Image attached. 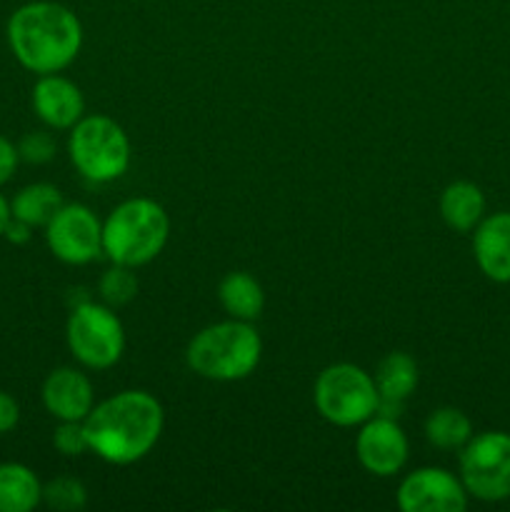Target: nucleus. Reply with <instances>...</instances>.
<instances>
[{
  "mask_svg": "<svg viewBox=\"0 0 510 512\" xmlns=\"http://www.w3.org/2000/svg\"><path fill=\"white\" fill-rule=\"evenodd\" d=\"M83 425L90 453L110 465H133L160 440L165 413L155 395L145 390H123L93 405Z\"/></svg>",
  "mask_w": 510,
  "mask_h": 512,
  "instance_id": "obj_1",
  "label": "nucleus"
},
{
  "mask_svg": "<svg viewBox=\"0 0 510 512\" xmlns=\"http://www.w3.org/2000/svg\"><path fill=\"white\" fill-rule=\"evenodd\" d=\"M8 45L15 60L35 75L60 73L83 48L78 15L53 0H33L10 15Z\"/></svg>",
  "mask_w": 510,
  "mask_h": 512,
  "instance_id": "obj_2",
  "label": "nucleus"
},
{
  "mask_svg": "<svg viewBox=\"0 0 510 512\" xmlns=\"http://www.w3.org/2000/svg\"><path fill=\"white\" fill-rule=\"evenodd\" d=\"M263 355L258 330L245 320H223L193 335L185 350L188 368L205 380L235 383L255 373Z\"/></svg>",
  "mask_w": 510,
  "mask_h": 512,
  "instance_id": "obj_3",
  "label": "nucleus"
},
{
  "mask_svg": "<svg viewBox=\"0 0 510 512\" xmlns=\"http://www.w3.org/2000/svg\"><path fill=\"white\" fill-rule=\"evenodd\" d=\"M168 235L170 218L163 205L150 198H130L105 218L103 253L110 263L135 270L163 253Z\"/></svg>",
  "mask_w": 510,
  "mask_h": 512,
  "instance_id": "obj_4",
  "label": "nucleus"
},
{
  "mask_svg": "<svg viewBox=\"0 0 510 512\" xmlns=\"http://www.w3.org/2000/svg\"><path fill=\"white\" fill-rule=\"evenodd\" d=\"M70 163L90 183H110L130 168V140L108 115H83L70 128Z\"/></svg>",
  "mask_w": 510,
  "mask_h": 512,
  "instance_id": "obj_5",
  "label": "nucleus"
},
{
  "mask_svg": "<svg viewBox=\"0 0 510 512\" xmlns=\"http://www.w3.org/2000/svg\"><path fill=\"white\" fill-rule=\"evenodd\" d=\"M318 413L338 428H355L378 415L380 395L375 378L353 363L328 365L313 388Z\"/></svg>",
  "mask_w": 510,
  "mask_h": 512,
  "instance_id": "obj_6",
  "label": "nucleus"
},
{
  "mask_svg": "<svg viewBox=\"0 0 510 512\" xmlns=\"http://www.w3.org/2000/svg\"><path fill=\"white\" fill-rule=\"evenodd\" d=\"M73 358L88 370H108L123 358L125 330L110 305L78 303L70 310L65 328Z\"/></svg>",
  "mask_w": 510,
  "mask_h": 512,
  "instance_id": "obj_7",
  "label": "nucleus"
},
{
  "mask_svg": "<svg viewBox=\"0 0 510 512\" xmlns=\"http://www.w3.org/2000/svg\"><path fill=\"white\" fill-rule=\"evenodd\" d=\"M460 480L473 498L500 503L510 498V433L473 435L460 450Z\"/></svg>",
  "mask_w": 510,
  "mask_h": 512,
  "instance_id": "obj_8",
  "label": "nucleus"
},
{
  "mask_svg": "<svg viewBox=\"0 0 510 512\" xmlns=\"http://www.w3.org/2000/svg\"><path fill=\"white\" fill-rule=\"evenodd\" d=\"M45 240L60 263L88 265L103 253V223L88 205L63 203L45 225Z\"/></svg>",
  "mask_w": 510,
  "mask_h": 512,
  "instance_id": "obj_9",
  "label": "nucleus"
},
{
  "mask_svg": "<svg viewBox=\"0 0 510 512\" xmlns=\"http://www.w3.org/2000/svg\"><path fill=\"white\" fill-rule=\"evenodd\" d=\"M398 508L403 512H463L468 508V490L448 470L418 468L400 483Z\"/></svg>",
  "mask_w": 510,
  "mask_h": 512,
  "instance_id": "obj_10",
  "label": "nucleus"
},
{
  "mask_svg": "<svg viewBox=\"0 0 510 512\" xmlns=\"http://www.w3.org/2000/svg\"><path fill=\"white\" fill-rule=\"evenodd\" d=\"M408 438L403 428L388 415H373L360 425L355 438V455L360 465L375 478H393L408 463Z\"/></svg>",
  "mask_w": 510,
  "mask_h": 512,
  "instance_id": "obj_11",
  "label": "nucleus"
},
{
  "mask_svg": "<svg viewBox=\"0 0 510 512\" xmlns=\"http://www.w3.org/2000/svg\"><path fill=\"white\" fill-rule=\"evenodd\" d=\"M33 110L48 128L70 130L85 113V98L73 80L58 73L38 75L33 85Z\"/></svg>",
  "mask_w": 510,
  "mask_h": 512,
  "instance_id": "obj_12",
  "label": "nucleus"
},
{
  "mask_svg": "<svg viewBox=\"0 0 510 512\" xmlns=\"http://www.w3.org/2000/svg\"><path fill=\"white\" fill-rule=\"evenodd\" d=\"M40 398L55 420H85L95 405L93 383L78 368L53 370L45 378Z\"/></svg>",
  "mask_w": 510,
  "mask_h": 512,
  "instance_id": "obj_13",
  "label": "nucleus"
},
{
  "mask_svg": "<svg viewBox=\"0 0 510 512\" xmlns=\"http://www.w3.org/2000/svg\"><path fill=\"white\" fill-rule=\"evenodd\" d=\"M473 255L485 278L510 283V213H495L475 225Z\"/></svg>",
  "mask_w": 510,
  "mask_h": 512,
  "instance_id": "obj_14",
  "label": "nucleus"
},
{
  "mask_svg": "<svg viewBox=\"0 0 510 512\" xmlns=\"http://www.w3.org/2000/svg\"><path fill=\"white\" fill-rule=\"evenodd\" d=\"M375 388L380 395L378 415L395 418L418 388V363L408 353H388L375 370Z\"/></svg>",
  "mask_w": 510,
  "mask_h": 512,
  "instance_id": "obj_15",
  "label": "nucleus"
},
{
  "mask_svg": "<svg viewBox=\"0 0 510 512\" xmlns=\"http://www.w3.org/2000/svg\"><path fill=\"white\" fill-rule=\"evenodd\" d=\"M440 215L458 233H470L485 215V195L470 180H455L440 195Z\"/></svg>",
  "mask_w": 510,
  "mask_h": 512,
  "instance_id": "obj_16",
  "label": "nucleus"
},
{
  "mask_svg": "<svg viewBox=\"0 0 510 512\" xmlns=\"http://www.w3.org/2000/svg\"><path fill=\"white\" fill-rule=\"evenodd\" d=\"M218 300L225 313L235 320L253 323L265 308V293L258 280L243 270H233L218 285Z\"/></svg>",
  "mask_w": 510,
  "mask_h": 512,
  "instance_id": "obj_17",
  "label": "nucleus"
},
{
  "mask_svg": "<svg viewBox=\"0 0 510 512\" xmlns=\"http://www.w3.org/2000/svg\"><path fill=\"white\" fill-rule=\"evenodd\" d=\"M43 503L38 475L23 463H0V512H30Z\"/></svg>",
  "mask_w": 510,
  "mask_h": 512,
  "instance_id": "obj_18",
  "label": "nucleus"
},
{
  "mask_svg": "<svg viewBox=\"0 0 510 512\" xmlns=\"http://www.w3.org/2000/svg\"><path fill=\"white\" fill-rule=\"evenodd\" d=\"M63 203V193L55 185L33 183L15 193V198L10 200V213L13 218L28 223L30 228H45L50 218L63 208Z\"/></svg>",
  "mask_w": 510,
  "mask_h": 512,
  "instance_id": "obj_19",
  "label": "nucleus"
},
{
  "mask_svg": "<svg viewBox=\"0 0 510 512\" xmlns=\"http://www.w3.org/2000/svg\"><path fill=\"white\" fill-rule=\"evenodd\" d=\"M425 438L438 450H463L473 438V425L463 410L438 408L425 420Z\"/></svg>",
  "mask_w": 510,
  "mask_h": 512,
  "instance_id": "obj_20",
  "label": "nucleus"
},
{
  "mask_svg": "<svg viewBox=\"0 0 510 512\" xmlns=\"http://www.w3.org/2000/svg\"><path fill=\"white\" fill-rule=\"evenodd\" d=\"M98 290L105 305L120 308V305H128L138 295V278H135L133 268L113 263V268L105 270L103 278H100Z\"/></svg>",
  "mask_w": 510,
  "mask_h": 512,
  "instance_id": "obj_21",
  "label": "nucleus"
},
{
  "mask_svg": "<svg viewBox=\"0 0 510 512\" xmlns=\"http://www.w3.org/2000/svg\"><path fill=\"white\" fill-rule=\"evenodd\" d=\"M43 503L50 510L78 512L88 505V490L75 478H55L43 485Z\"/></svg>",
  "mask_w": 510,
  "mask_h": 512,
  "instance_id": "obj_22",
  "label": "nucleus"
},
{
  "mask_svg": "<svg viewBox=\"0 0 510 512\" xmlns=\"http://www.w3.org/2000/svg\"><path fill=\"white\" fill-rule=\"evenodd\" d=\"M53 445L65 458H80L83 453H90L83 420H60V425L53 433Z\"/></svg>",
  "mask_w": 510,
  "mask_h": 512,
  "instance_id": "obj_23",
  "label": "nucleus"
},
{
  "mask_svg": "<svg viewBox=\"0 0 510 512\" xmlns=\"http://www.w3.org/2000/svg\"><path fill=\"white\" fill-rule=\"evenodd\" d=\"M18 155L25 163H50L55 158V140L48 133H28L18 143Z\"/></svg>",
  "mask_w": 510,
  "mask_h": 512,
  "instance_id": "obj_24",
  "label": "nucleus"
},
{
  "mask_svg": "<svg viewBox=\"0 0 510 512\" xmlns=\"http://www.w3.org/2000/svg\"><path fill=\"white\" fill-rule=\"evenodd\" d=\"M18 163H20L18 145H13L8 138L0 135V185H5L10 178H13Z\"/></svg>",
  "mask_w": 510,
  "mask_h": 512,
  "instance_id": "obj_25",
  "label": "nucleus"
},
{
  "mask_svg": "<svg viewBox=\"0 0 510 512\" xmlns=\"http://www.w3.org/2000/svg\"><path fill=\"white\" fill-rule=\"evenodd\" d=\"M20 420V408L15 403L13 395H8L5 390H0V435L10 433V430L18 425Z\"/></svg>",
  "mask_w": 510,
  "mask_h": 512,
  "instance_id": "obj_26",
  "label": "nucleus"
},
{
  "mask_svg": "<svg viewBox=\"0 0 510 512\" xmlns=\"http://www.w3.org/2000/svg\"><path fill=\"white\" fill-rule=\"evenodd\" d=\"M30 230L33 228H30L28 223H23V220H18V218H10V223L5 225L3 238L10 240L13 245H25L30 240Z\"/></svg>",
  "mask_w": 510,
  "mask_h": 512,
  "instance_id": "obj_27",
  "label": "nucleus"
},
{
  "mask_svg": "<svg viewBox=\"0 0 510 512\" xmlns=\"http://www.w3.org/2000/svg\"><path fill=\"white\" fill-rule=\"evenodd\" d=\"M10 218H13V213H10V203L3 198V195H0V238H3L5 225L10 223Z\"/></svg>",
  "mask_w": 510,
  "mask_h": 512,
  "instance_id": "obj_28",
  "label": "nucleus"
}]
</instances>
